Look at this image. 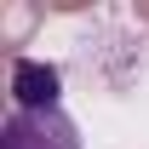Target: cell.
Wrapping results in <instances>:
<instances>
[{
	"instance_id": "6da1fadb",
	"label": "cell",
	"mask_w": 149,
	"mask_h": 149,
	"mask_svg": "<svg viewBox=\"0 0 149 149\" xmlns=\"http://www.w3.org/2000/svg\"><path fill=\"white\" fill-rule=\"evenodd\" d=\"M0 149H80V126L63 109H12L0 120Z\"/></svg>"
},
{
	"instance_id": "7a4b0ae2",
	"label": "cell",
	"mask_w": 149,
	"mask_h": 149,
	"mask_svg": "<svg viewBox=\"0 0 149 149\" xmlns=\"http://www.w3.org/2000/svg\"><path fill=\"white\" fill-rule=\"evenodd\" d=\"M57 86H63V74L46 63H17L12 69V97H17V109H57Z\"/></svg>"
}]
</instances>
